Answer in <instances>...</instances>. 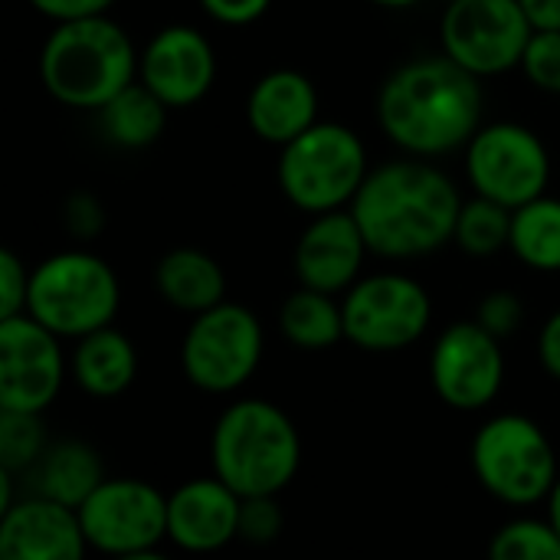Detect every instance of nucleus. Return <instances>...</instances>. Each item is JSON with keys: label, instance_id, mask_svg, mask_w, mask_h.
Listing matches in <instances>:
<instances>
[{"label": "nucleus", "instance_id": "25", "mask_svg": "<svg viewBox=\"0 0 560 560\" xmlns=\"http://www.w3.org/2000/svg\"><path fill=\"white\" fill-rule=\"evenodd\" d=\"M509 249L535 272H560V200L541 194L512 210Z\"/></svg>", "mask_w": 560, "mask_h": 560}, {"label": "nucleus", "instance_id": "17", "mask_svg": "<svg viewBox=\"0 0 560 560\" xmlns=\"http://www.w3.org/2000/svg\"><path fill=\"white\" fill-rule=\"evenodd\" d=\"M89 551L79 509L26 492L0 512V558L3 560H79Z\"/></svg>", "mask_w": 560, "mask_h": 560}, {"label": "nucleus", "instance_id": "19", "mask_svg": "<svg viewBox=\"0 0 560 560\" xmlns=\"http://www.w3.org/2000/svg\"><path fill=\"white\" fill-rule=\"evenodd\" d=\"M246 121L256 138L282 148L318 121V89L299 69H272L246 95Z\"/></svg>", "mask_w": 560, "mask_h": 560}, {"label": "nucleus", "instance_id": "36", "mask_svg": "<svg viewBox=\"0 0 560 560\" xmlns=\"http://www.w3.org/2000/svg\"><path fill=\"white\" fill-rule=\"evenodd\" d=\"M538 361L555 381H560V308L538 331Z\"/></svg>", "mask_w": 560, "mask_h": 560}, {"label": "nucleus", "instance_id": "26", "mask_svg": "<svg viewBox=\"0 0 560 560\" xmlns=\"http://www.w3.org/2000/svg\"><path fill=\"white\" fill-rule=\"evenodd\" d=\"M509 236H512V210L476 194L472 200H463L459 217H456V230H453V243L476 259L495 256L502 249H509Z\"/></svg>", "mask_w": 560, "mask_h": 560}, {"label": "nucleus", "instance_id": "16", "mask_svg": "<svg viewBox=\"0 0 560 560\" xmlns=\"http://www.w3.org/2000/svg\"><path fill=\"white\" fill-rule=\"evenodd\" d=\"M371 246L351 213V207L315 213L295 243V276L299 285L345 295L364 272Z\"/></svg>", "mask_w": 560, "mask_h": 560}, {"label": "nucleus", "instance_id": "3", "mask_svg": "<svg viewBox=\"0 0 560 560\" xmlns=\"http://www.w3.org/2000/svg\"><path fill=\"white\" fill-rule=\"evenodd\" d=\"M141 49L105 13L59 20L39 49V82L66 108L98 112L138 79Z\"/></svg>", "mask_w": 560, "mask_h": 560}, {"label": "nucleus", "instance_id": "9", "mask_svg": "<svg viewBox=\"0 0 560 560\" xmlns=\"http://www.w3.org/2000/svg\"><path fill=\"white\" fill-rule=\"evenodd\" d=\"M341 312L345 341L374 354L404 351L417 345L433 322L430 292L404 272L361 276L341 295Z\"/></svg>", "mask_w": 560, "mask_h": 560}, {"label": "nucleus", "instance_id": "4", "mask_svg": "<svg viewBox=\"0 0 560 560\" xmlns=\"http://www.w3.org/2000/svg\"><path fill=\"white\" fill-rule=\"evenodd\" d=\"M210 466L240 499L279 495L302 466V440L292 417L272 400L230 404L210 433Z\"/></svg>", "mask_w": 560, "mask_h": 560}, {"label": "nucleus", "instance_id": "1", "mask_svg": "<svg viewBox=\"0 0 560 560\" xmlns=\"http://www.w3.org/2000/svg\"><path fill=\"white\" fill-rule=\"evenodd\" d=\"M463 197L430 158H397L368 171L351 213L374 256L420 259L453 243Z\"/></svg>", "mask_w": 560, "mask_h": 560}, {"label": "nucleus", "instance_id": "34", "mask_svg": "<svg viewBox=\"0 0 560 560\" xmlns=\"http://www.w3.org/2000/svg\"><path fill=\"white\" fill-rule=\"evenodd\" d=\"M200 10L223 23V26H249L259 16H266V10L272 7V0H197Z\"/></svg>", "mask_w": 560, "mask_h": 560}, {"label": "nucleus", "instance_id": "13", "mask_svg": "<svg viewBox=\"0 0 560 560\" xmlns=\"http://www.w3.org/2000/svg\"><path fill=\"white\" fill-rule=\"evenodd\" d=\"M69 374L62 338L33 315L0 318V410L46 413Z\"/></svg>", "mask_w": 560, "mask_h": 560}, {"label": "nucleus", "instance_id": "38", "mask_svg": "<svg viewBox=\"0 0 560 560\" xmlns=\"http://www.w3.org/2000/svg\"><path fill=\"white\" fill-rule=\"evenodd\" d=\"M548 518H551V525L558 528L560 535V476L558 482H555V489H551V495H548Z\"/></svg>", "mask_w": 560, "mask_h": 560}, {"label": "nucleus", "instance_id": "6", "mask_svg": "<svg viewBox=\"0 0 560 560\" xmlns=\"http://www.w3.org/2000/svg\"><path fill=\"white\" fill-rule=\"evenodd\" d=\"M118 302L121 285L115 269L89 249L52 253L30 272L26 315L59 338H82L112 325Z\"/></svg>", "mask_w": 560, "mask_h": 560}, {"label": "nucleus", "instance_id": "33", "mask_svg": "<svg viewBox=\"0 0 560 560\" xmlns=\"http://www.w3.org/2000/svg\"><path fill=\"white\" fill-rule=\"evenodd\" d=\"M62 220H66V230L75 240H95L105 230V210H102L98 197L89 194V190L69 194V200L62 207Z\"/></svg>", "mask_w": 560, "mask_h": 560}, {"label": "nucleus", "instance_id": "27", "mask_svg": "<svg viewBox=\"0 0 560 560\" xmlns=\"http://www.w3.org/2000/svg\"><path fill=\"white\" fill-rule=\"evenodd\" d=\"M492 560H560V535L551 518H512L505 522L492 541Z\"/></svg>", "mask_w": 560, "mask_h": 560}, {"label": "nucleus", "instance_id": "14", "mask_svg": "<svg viewBox=\"0 0 560 560\" xmlns=\"http://www.w3.org/2000/svg\"><path fill=\"white\" fill-rule=\"evenodd\" d=\"M430 384L436 397L459 410H486L505 384L502 338L472 322H453L430 351Z\"/></svg>", "mask_w": 560, "mask_h": 560}, {"label": "nucleus", "instance_id": "32", "mask_svg": "<svg viewBox=\"0 0 560 560\" xmlns=\"http://www.w3.org/2000/svg\"><path fill=\"white\" fill-rule=\"evenodd\" d=\"M30 272L13 249H0V318L26 312Z\"/></svg>", "mask_w": 560, "mask_h": 560}, {"label": "nucleus", "instance_id": "37", "mask_svg": "<svg viewBox=\"0 0 560 560\" xmlns=\"http://www.w3.org/2000/svg\"><path fill=\"white\" fill-rule=\"evenodd\" d=\"M535 30H560V0H518Z\"/></svg>", "mask_w": 560, "mask_h": 560}, {"label": "nucleus", "instance_id": "10", "mask_svg": "<svg viewBox=\"0 0 560 560\" xmlns=\"http://www.w3.org/2000/svg\"><path fill=\"white\" fill-rule=\"evenodd\" d=\"M79 522L92 551L154 560L158 545L167 541V495L144 479H105L79 505Z\"/></svg>", "mask_w": 560, "mask_h": 560}, {"label": "nucleus", "instance_id": "28", "mask_svg": "<svg viewBox=\"0 0 560 560\" xmlns=\"http://www.w3.org/2000/svg\"><path fill=\"white\" fill-rule=\"evenodd\" d=\"M49 446L43 413L30 410H0V466L13 476L26 472L43 450Z\"/></svg>", "mask_w": 560, "mask_h": 560}, {"label": "nucleus", "instance_id": "7", "mask_svg": "<svg viewBox=\"0 0 560 560\" xmlns=\"http://www.w3.org/2000/svg\"><path fill=\"white\" fill-rule=\"evenodd\" d=\"M479 486L512 509L548 502L558 482V453L548 433L525 413H499L486 420L469 446Z\"/></svg>", "mask_w": 560, "mask_h": 560}, {"label": "nucleus", "instance_id": "15", "mask_svg": "<svg viewBox=\"0 0 560 560\" xmlns=\"http://www.w3.org/2000/svg\"><path fill=\"white\" fill-rule=\"evenodd\" d=\"M138 79L167 105H197L217 79V49L210 36L187 23L161 26L138 56Z\"/></svg>", "mask_w": 560, "mask_h": 560}, {"label": "nucleus", "instance_id": "29", "mask_svg": "<svg viewBox=\"0 0 560 560\" xmlns=\"http://www.w3.org/2000/svg\"><path fill=\"white\" fill-rule=\"evenodd\" d=\"M518 69L535 89L560 95V30H535Z\"/></svg>", "mask_w": 560, "mask_h": 560}, {"label": "nucleus", "instance_id": "24", "mask_svg": "<svg viewBox=\"0 0 560 560\" xmlns=\"http://www.w3.org/2000/svg\"><path fill=\"white\" fill-rule=\"evenodd\" d=\"M279 331L302 351H325L345 338V312L331 292L299 285L279 308Z\"/></svg>", "mask_w": 560, "mask_h": 560}, {"label": "nucleus", "instance_id": "2", "mask_svg": "<svg viewBox=\"0 0 560 560\" xmlns=\"http://www.w3.org/2000/svg\"><path fill=\"white\" fill-rule=\"evenodd\" d=\"M381 131L413 158H443L482 128L479 75L456 59L423 56L397 66L377 92Z\"/></svg>", "mask_w": 560, "mask_h": 560}, {"label": "nucleus", "instance_id": "8", "mask_svg": "<svg viewBox=\"0 0 560 560\" xmlns=\"http://www.w3.org/2000/svg\"><path fill=\"white\" fill-rule=\"evenodd\" d=\"M266 335L259 318L236 302H220L200 315L184 331L180 368L184 377L203 394L240 390L262 364Z\"/></svg>", "mask_w": 560, "mask_h": 560}, {"label": "nucleus", "instance_id": "30", "mask_svg": "<svg viewBox=\"0 0 560 560\" xmlns=\"http://www.w3.org/2000/svg\"><path fill=\"white\" fill-rule=\"evenodd\" d=\"M285 528L279 495H246L240 505V541L272 545Z\"/></svg>", "mask_w": 560, "mask_h": 560}, {"label": "nucleus", "instance_id": "31", "mask_svg": "<svg viewBox=\"0 0 560 560\" xmlns=\"http://www.w3.org/2000/svg\"><path fill=\"white\" fill-rule=\"evenodd\" d=\"M476 322L482 328H489L495 338H512L522 322H525V305H522V295L512 292V289H495L489 292L482 302H479V312H476Z\"/></svg>", "mask_w": 560, "mask_h": 560}, {"label": "nucleus", "instance_id": "22", "mask_svg": "<svg viewBox=\"0 0 560 560\" xmlns=\"http://www.w3.org/2000/svg\"><path fill=\"white\" fill-rule=\"evenodd\" d=\"M158 295L187 315H200L226 302V276L220 262L197 246H174L154 266Z\"/></svg>", "mask_w": 560, "mask_h": 560}, {"label": "nucleus", "instance_id": "12", "mask_svg": "<svg viewBox=\"0 0 560 560\" xmlns=\"http://www.w3.org/2000/svg\"><path fill=\"white\" fill-rule=\"evenodd\" d=\"M535 26L518 0H450L440 43L472 75H502L522 66Z\"/></svg>", "mask_w": 560, "mask_h": 560}, {"label": "nucleus", "instance_id": "39", "mask_svg": "<svg viewBox=\"0 0 560 560\" xmlns=\"http://www.w3.org/2000/svg\"><path fill=\"white\" fill-rule=\"evenodd\" d=\"M371 3H377V7H394V10H400V7H413V3H420V0H371Z\"/></svg>", "mask_w": 560, "mask_h": 560}, {"label": "nucleus", "instance_id": "35", "mask_svg": "<svg viewBox=\"0 0 560 560\" xmlns=\"http://www.w3.org/2000/svg\"><path fill=\"white\" fill-rule=\"evenodd\" d=\"M36 13L49 16L52 23L59 20H79V16H95L105 13L115 0H26Z\"/></svg>", "mask_w": 560, "mask_h": 560}, {"label": "nucleus", "instance_id": "11", "mask_svg": "<svg viewBox=\"0 0 560 560\" xmlns=\"http://www.w3.org/2000/svg\"><path fill=\"white\" fill-rule=\"evenodd\" d=\"M466 177L476 194L515 210L548 194L551 154L532 128L518 121H492L466 144Z\"/></svg>", "mask_w": 560, "mask_h": 560}, {"label": "nucleus", "instance_id": "21", "mask_svg": "<svg viewBox=\"0 0 560 560\" xmlns=\"http://www.w3.org/2000/svg\"><path fill=\"white\" fill-rule=\"evenodd\" d=\"M23 476L30 479V492L56 499L72 509H79L108 479L98 450L82 440L49 443Z\"/></svg>", "mask_w": 560, "mask_h": 560}, {"label": "nucleus", "instance_id": "18", "mask_svg": "<svg viewBox=\"0 0 560 560\" xmlns=\"http://www.w3.org/2000/svg\"><path fill=\"white\" fill-rule=\"evenodd\" d=\"M240 505L223 479H190L167 495V541L190 555H213L240 538Z\"/></svg>", "mask_w": 560, "mask_h": 560}, {"label": "nucleus", "instance_id": "5", "mask_svg": "<svg viewBox=\"0 0 560 560\" xmlns=\"http://www.w3.org/2000/svg\"><path fill=\"white\" fill-rule=\"evenodd\" d=\"M368 148L358 131L341 121H315L279 148V190L302 213H328L351 207L368 177Z\"/></svg>", "mask_w": 560, "mask_h": 560}, {"label": "nucleus", "instance_id": "20", "mask_svg": "<svg viewBox=\"0 0 560 560\" xmlns=\"http://www.w3.org/2000/svg\"><path fill=\"white\" fill-rule=\"evenodd\" d=\"M72 381L98 400L125 394L138 377V351L135 341L115 325L95 328L75 338V351L69 354Z\"/></svg>", "mask_w": 560, "mask_h": 560}, {"label": "nucleus", "instance_id": "23", "mask_svg": "<svg viewBox=\"0 0 560 560\" xmlns=\"http://www.w3.org/2000/svg\"><path fill=\"white\" fill-rule=\"evenodd\" d=\"M98 125L115 148L141 151L161 138L167 125V105L141 79H135L98 108Z\"/></svg>", "mask_w": 560, "mask_h": 560}]
</instances>
